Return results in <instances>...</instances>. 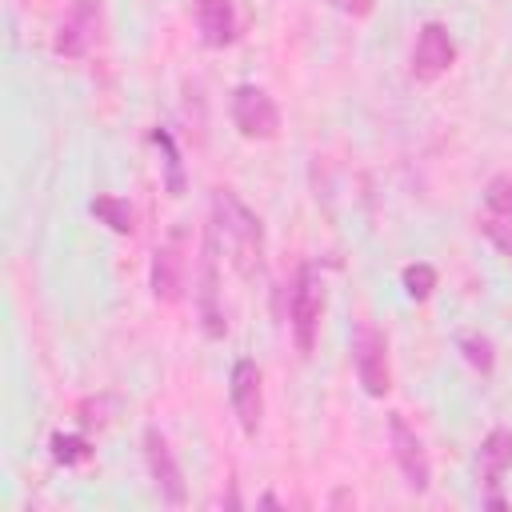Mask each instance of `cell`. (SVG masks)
Returning a JSON list of instances; mask_svg holds the SVG:
<instances>
[{"label": "cell", "mask_w": 512, "mask_h": 512, "mask_svg": "<svg viewBox=\"0 0 512 512\" xmlns=\"http://www.w3.org/2000/svg\"><path fill=\"white\" fill-rule=\"evenodd\" d=\"M212 228L224 236V244H228V256H232V268L244 276V280H252V276H260V268H264V224H260V216L232 192V188H216L212 192Z\"/></svg>", "instance_id": "obj_1"}, {"label": "cell", "mask_w": 512, "mask_h": 512, "mask_svg": "<svg viewBox=\"0 0 512 512\" xmlns=\"http://www.w3.org/2000/svg\"><path fill=\"white\" fill-rule=\"evenodd\" d=\"M352 360H356V380L368 396H384L392 388V368H388V340L376 324L360 320L352 332Z\"/></svg>", "instance_id": "obj_2"}, {"label": "cell", "mask_w": 512, "mask_h": 512, "mask_svg": "<svg viewBox=\"0 0 512 512\" xmlns=\"http://www.w3.org/2000/svg\"><path fill=\"white\" fill-rule=\"evenodd\" d=\"M288 316H292L296 348L300 352H312L316 328H320V316H324V284H320V276H316L312 264H304L296 272V284H292V296H288Z\"/></svg>", "instance_id": "obj_3"}, {"label": "cell", "mask_w": 512, "mask_h": 512, "mask_svg": "<svg viewBox=\"0 0 512 512\" xmlns=\"http://www.w3.org/2000/svg\"><path fill=\"white\" fill-rule=\"evenodd\" d=\"M228 112H232V124H236V132H240L244 140H272V136L280 132V108H276V100H272L264 88H256V84H240V88L232 92Z\"/></svg>", "instance_id": "obj_4"}, {"label": "cell", "mask_w": 512, "mask_h": 512, "mask_svg": "<svg viewBox=\"0 0 512 512\" xmlns=\"http://www.w3.org/2000/svg\"><path fill=\"white\" fill-rule=\"evenodd\" d=\"M388 440H392V456H396V468L404 476V484L412 492H428L432 484V464H428V452L420 444V436L408 428V420L400 412L388 416Z\"/></svg>", "instance_id": "obj_5"}, {"label": "cell", "mask_w": 512, "mask_h": 512, "mask_svg": "<svg viewBox=\"0 0 512 512\" xmlns=\"http://www.w3.org/2000/svg\"><path fill=\"white\" fill-rule=\"evenodd\" d=\"M480 232L512 256V172H500L484 188V208H480Z\"/></svg>", "instance_id": "obj_6"}, {"label": "cell", "mask_w": 512, "mask_h": 512, "mask_svg": "<svg viewBox=\"0 0 512 512\" xmlns=\"http://www.w3.org/2000/svg\"><path fill=\"white\" fill-rule=\"evenodd\" d=\"M228 400H232V412L244 428V436H256L260 428V416H264V392H260V368L256 360H236L232 364V376H228Z\"/></svg>", "instance_id": "obj_7"}, {"label": "cell", "mask_w": 512, "mask_h": 512, "mask_svg": "<svg viewBox=\"0 0 512 512\" xmlns=\"http://www.w3.org/2000/svg\"><path fill=\"white\" fill-rule=\"evenodd\" d=\"M196 312H200V328L208 340H220L228 332L224 308H220V280H216V228L204 240V260H200V288H196Z\"/></svg>", "instance_id": "obj_8"}, {"label": "cell", "mask_w": 512, "mask_h": 512, "mask_svg": "<svg viewBox=\"0 0 512 512\" xmlns=\"http://www.w3.org/2000/svg\"><path fill=\"white\" fill-rule=\"evenodd\" d=\"M456 60V40L444 24H424L416 32V44H412V76L416 80H436L440 72H448Z\"/></svg>", "instance_id": "obj_9"}, {"label": "cell", "mask_w": 512, "mask_h": 512, "mask_svg": "<svg viewBox=\"0 0 512 512\" xmlns=\"http://www.w3.org/2000/svg\"><path fill=\"white\" fill-rule=\"evenodd\" d=\"M144 460H148V472H152L160 496L168 504H184V472H180V464H176L160 428H144Z\"/></svg>", "instance_id": "obj_10"}, {"label": "cell", "mask_w": 512, "mask_h": 512, "mask_svg": "<svg viewBox=\"0 0 512 512\" xmlns=\"http://www.w3.org/2000/svg\"><path fill=\"white\" fill-rule=\"evenodd\" d=\"M96 24H100V4L96 0H76L68 8V16L60 20L52 48L60 56H68V60H80L92 48V40H96Z\"/></svg>", "instance_id": "obj_11"}, {"label": "cell", "mask_w": 512, "mask_h": 512, "mask_svg": "<svg viewBox=\"0 0 512 512\" xmlns=\"http://www.w3.org/2000/svg\"><path fill=\"white\" fill-rule=\"evenodd\" d=\"M184 288V228H172V236L152 256V296L172 304Z\"/></svg>", "instance_id": "obj_12"}, {"label": "cell", "mask_w": 512, "mask_h": 512, "mask_svg": "<svg viewBox=\"0 0 512 512\" xmlns=\"http://www.w3.org/2000/svg\"><path fill=\"white\" fill-rule=\"evenodd\" d=\"M196 28L208 48H224L236 40V8L232 0H196Z\"/></svg>", "instance_id": "obj_13"}, {"label": "cell", "mask_w": 512, "mask_h": 512, "mask_svg": "<svg viewBox=\"0 0 512 512\" xmlns=\"http://www.w3.org/2000/svg\"><path fill=\"white\" fill-rule=\"evenodd\" d=\"M512 468V428H492L480 444V480L488 492H496L500 476Z\"/></svg>", "instance_id": "obj_14"}, {"label": "cell", "mask_w": 512, "mask_h": 512, "mask_svg": "<svg viewBox=\"0 0 512 512\" xmlns=\"http://www.w3.org/2000/svg\"><path fill=\"white\" fill-rule=\"evenodd\" d=\"M88 208H92V216H96L104 228H112L116 236H132V232H136V212H132L128 200H120V196H96Z\"/></svg>", "instance_id": "obj_15"}, {"label": "cell", "mask_w": 512, "mask_h": 512, "mask_svg": "<svg viewBox=\"0 0 512 512\" xmlns=\"http://www.w3.org/2000/svg\"><path fill=\"white\" fill-rule=\"evenodd\" d=\"M152 144L164 152V168H168V196H184V160H180V148L172 140L168 128H152Z\"/></svg>", "instance_id": "obj_16"}, {"label": "cell", "mask_w": 512, "mask_h": 512, "mask_svg": "<svg viewBox=\"0 0 512 512\" xmlns=\"http://www.w3.org/2000/svg\"><path fill=\"white\" fill-rule=\"evenodd\" d=\"M456 348L464 352V360L476 368V372H492V364H496V356H492V340L488 336H476V332H464L460 340H456Z\"/></svg>", "instance_id": "obj_17"}, {"label": "cell", "mask_w": 512, "mask_h": 512, "mask_svg": "<svg viewBox=\"0 0 512 512\" xmlns=\"http://www.w3.org/2000/svg\"><path fill=\"white\" fill-rule=\"evenodd\" d=\"M48 448H52V460H56V464H64V468L84 464V460L92 456V448H88V440H84V436H64V432H56V436L48 440Z\"/></svg>", "instance_id": "obj_18"}, {"label": "cell", "mask_w": 512, "mask_h": 512, "mask_svg": "<svg viewBox=\"0 0 512 512\" xmlns=\"http://www.w3.org/2000/svg\"><path fill=\"white\" fill-rule=\"evenodd\" d=\"M400 280H404V292H408L412 300H428L432 288H436V268H432V264H408V268L400 272Z\"/></svg>", "instance_id": "obj_19"}, {"label": "cell", "mask_w": 512, "mask_h": 512, "mask_svg": "<svg viewBox=\"0 0 512 512\" xmlns=\"http://www.w3.org/2000/svg\"><path fill=\"white\" fill-rule=\"evenodd\" d=\"M328 4L340 12H352V16H368V8H372V0H328Z\"/></svg>", "instance_id": "obj_20"}]
</instances>
